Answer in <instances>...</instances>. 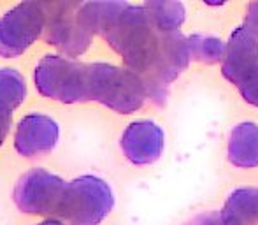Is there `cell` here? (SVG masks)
<instances>
[{"label": "cell", "mask_w": 258, "mask_h": 225, "mask_svg": "<svg viewBox=\"0 0 258 225\" xmlns=\"http://www.w3.org/2000/svg\"><path fill=\"white\" fill-rule=\"evenodd\" d=\"M67 181L49 171L35 167L21 176L13 199L27 215H56Z\"/></svg>", "instance_id": "52a82bcc"}, {"label": "cell", "mask_w": 258, "mask_h": 225, "mask_svg": "<svg viewBox=\"0 0 258 225\" xmlns=\"http://www.w3.org/2000/svg\"><path fill=\"white\" fill-rule=\"evenodd\" d=\"M11 111L6 109L4 106H0V146H2L4 139H6L7 132H9V127H11Z\"/></svg>", "instance_id": "ffe728a7"}, {"label": "cell", "mask_w": 258, "mask_h": 225, "mask_svg": "<svg viewBox=\"0 0 258 225\" xmlns=\"http://www.w3.org/2000/svg\"><path fill=\"white\" fill-rule=\"evenodd\" d=\"M239 92L246 102L258 107V69L239 86Z\"/></svg>", "instance_id": "e0dca14e"}, {"label": "cell", "mask_w": 258, "mask_h": 225, "mask_svg": "<svg viewBox=\"0 0 258 225\" xmlns=\"http://www.w3.org/2000/svg\"><path fill=\"white\" fill-rule=\"evenodd\" d=\"M228 160L235 167L249 169L258 165V125L242 122L230 132L228 139Z\"/></svg>", "instance_id": "8fae6325"}, {"label": "cell", "mask_w": 258, "mask_h": 225, "mask_svg": "<svg viewBox=\"0 0 258 225\" xmlns=\"http://www.w3.org/2000/svg\"><path fill=\"white\" fill-rule=\"evenodd\" d=\"M126 2H83L78 7V21L90 34L104 35Z\"/></svg>", "instance_id": "4fadbf2b"}, {"label": "cell", "mask_w": 258, "mask_h": 225, "mask_svg": "<svg viewBox=\"0 0 258 225\" xmlns=\"http://www.w3.org/2000/svg\"><path fill=\"white\" fill-rule=\"evenodd\" d=\"M44 30L41 2H21L0 18V57H20L37 41Z\"/></svg>", "instance_id": "8992f818"}, {"label": "cell", "mask_w": 258, "mask_h": 225, "mask_svg": "<svg viewBox=\"0 0 258 225\" xmlns=\"http://www.w3.org/2000/svg\"><path fill=\"white\" fill-rule=\"evenodd\" d=\"M186 44L188 53H190V60H197L207 65H214L223 60L225 42L218 37L195 34L186 37Z\"/></svg>", "instance_id": "2e32d148"}, {"label": "cell", "mask_w": 258, "mask_h": 225, "mask_svg": "<svg viewBox=\"0 0 258 225\" xmlns=\"http://www.w3.org/2000/svg\"><path fill=\"white\" fill-rule=\"evenodd\" d=\"M165 146L162 127L150 120L130 123L121 136V150L136 165H148L158 160Z\"/></svg>", "instance_id": "9c48e42d"}, {"label": "cell", "mask_w": 258, "mask_h": 225, "mask_svg": "<svg viewBox=\"0 0 258 225\" xmlns=\"http://www.w3.org/2000/svg\"><path fill=\"white\" fill-rule=\"evenodd\" d=\"M223 225H258V188H237L220 211Z\"/></svg>", "instance_id": "7c38bea8"}, {"label": "cell", "mask_w": 258, "mask_h": 225, "mask_svg": "<svg viewBox=\"0 0 258 225\" xmlns=\"http://www.w3.org/2000/svg\"><path fill=\"white\" fill-rule=\"evenodd\" d=\"M148 18L153 27L160 32H176L183 25L186 11L181 2H169V0H150L143 4Z\"/></svg>", "instance_id": "5bb4252c"}, {"label": "cell", "mask_w": 258, "mask_h": 225, "mask_svg": "<svg viewBox=\"0 0 258 225\" xmlns=\"http://www.w3.org/2000/svg\"><path fill=\"white\" fill-rule=\"evenodd\" d=\"M39 225H65V223H61L60 220H46V222H42Z\"/></svg>", "instance_id": "44dd1931"}, {"label": "cell", "mask_w": 258, "mask_h": 225, "mask_svg": "<svg viewBox=\"0 0 258 225\" xmlns=\"http://www.w3.org/2000/svg\"><path fill=\"white\" fill-rule=\"evenodd\" d=\"M27 95L25 79L16 69H0V106L14 111Z\"/></svg>", "instance_id": "9a60e30c"}, {"label": "cell", "mask_w": 258, "mask_h": 225, "mask_svg": "<svg viewBox=\"0 0 258 225\" xmlns=\"http://www.w3.org/2000/svg\"><path fill=\"white\" fill-rule=\"evenodd\" d=\"M114 206L109 183L97 176H79L69 181L56 216L67 225H100Z\"/></svg>", "instance_id": "3957f363"}, {"label": "cell", "mask_w": 258, "mask_h": 225, "mask_svg": "<svg viewBox=\"0 0 258 225\" xmlns=\"http://www.w3.org/2000/svg\"><path fill=\"white\" fill-rule=\"evenodd\" d=\"M79 2H44V30L42 37L48 44L67 57H79L90 48L93 35L78 21Z\"/></svg>", "instance_id": "5b68a950"}, {"label": "cell", "mask_w": 258, "mask_h": 225, "mask_svg": "<svg viewBox=\"0 0 258 225\" xmlns=\"http://www.w3.org/2000/svg\"><path fill=\"white\" fill-rule=\"evenodd\" d=\"M148 92L139 76L111 64L85 65V100H97L109 109L130 115L143 107Z\"/></svg>", "instance_id": "7a4b0ae2"}, {"label": "cell", "mask_w": 258, "mask_h": 225, "mask_svg": "<svg viewBox=\"0 0 258 225\" xmlns=\"http://www.w3.org/2000/svg\"><path fill=\"white\" fill-rule=\"evenodd\" d=\"M39 93L63 104L85 100V64L60 55L44 57L35 67Z\"/></svg>", "instance_id": "277c9868"}, {"label": "cell", "mask_w": 258, "mask_h": 225, "mask_svg": "<svg viewBox=\"0 0 258 225\" xmlns=\"http://www.w3.org/2000/svg\"><path fill=\"white\" fill-rule=\"evenodd\" d=\"M102 37L123 58L126 69L139 76L148 97L158 104L165 102L169 85L190 64L186 37L181 30H156L143 6L126 4Z\"/></svg>", "instance_id": "6da1fadb"}, {"label": "cell", "mask_w": 258, "mask_h": 225, "mask_svg": "<svg viewBox=\"0 0 258 225\" xmlns=\"http://www.w3.org/2000/svg\"><path fill=\"white\" fill-rule=\"evenodd\" d=\"M249 32L258 39V2H251L248 6V13H246V20H244V25Z\"/></svg>", "instance_id": "ac0fdd59"}, {"label": "cell", "mask_w": 258, "mask_h": 225, "mask_svg": "<svg viewBox=\"0 0 258 225\" xmlns=\"http://www.w3.org/2000/svg\"><path fill=\"white\" fill-rule=\"evenodd\" d=\"M186 225H223L221 222V215L220 211H209V213H202V215L195 216L191 222H188Z\"/></svg>", "instance_id": "d6986e66"}, {"label": "cell", "mask_w": 258, "mask_h": 225, "mask_svg": "<svg viewBox=\"0 0 258 225\" xmlns=\"http://www.w3.org/2000/svg\"><path fill=\"white\" fill-rule=\"evenodd\" d=\"M258 69V39L246 27H237L225 44L221 74L239 86Z\"/></svg>", "instance_id": "ba28073f"}, {"label": "cell", "mask_w": 258, "mask_h": 225, "mask_svg": "<svg viewBox=\"0 0 258 225\" xmlns=\"http://www.w3.org/2000/svg\"><path fill=\"white\" fill-rule=\"evenodd\" d=\"M60 139V127L46 115H27L18 123L14 148L23 157L48 153Z\"/></svg>", "instance_id": "30bf717a"}]
</instances>
